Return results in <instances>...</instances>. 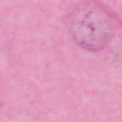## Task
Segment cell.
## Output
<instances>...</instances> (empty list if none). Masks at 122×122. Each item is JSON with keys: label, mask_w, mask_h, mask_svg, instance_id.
I'll use <instances>...</instances> for the list:
<instances>
[{"label": "cell", "mask_w": 122, "mask_h": 122, "mask_svg": "<svg viewBox=\"0 0 122 122\" xmlns=\"http://www.w3.org/2000/svg\"><path fill=\"white\" fill-rule=\"evenodd\" d=\"M70 24L74 37L86 45H99L108 35L106 17L94 9L84 8L75 12Z\"/></svg>", "instance_id": "obj_1"}]
</instances>
